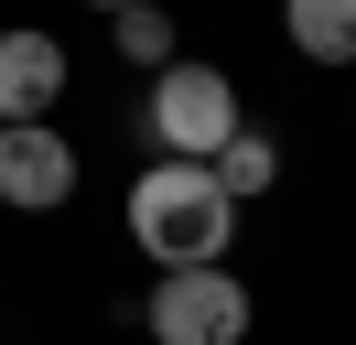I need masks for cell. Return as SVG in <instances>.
I'll return each instance as SVG.
<instances>
[{"instance_id": "obj_1", "label": "cell", "mask_w": 356, "mask_h": 345, "mask_svg": "<svg viewBox=\"0 0 356 345\" xmlns=\"http://www.w3.org/2000/svg\"><path fill=\"white\" fill-rule=\"evenodd\" d=\"M130 237L162 270H205L238 237V205H227V184L205 162H152V172H130Z\"/></svg>"}, {"instance_id": "obj_9", "label": "cell", "mask_w": 356, "mask_h": 345, "mask_svg": "<svg viewBox=\"0 0 356 345\" xmlns=\"http://www.w3.org/2000/svg\"><path fill=\"white\" fill-rule=\"evenodd\" d=\"M87 11H130V0H87Z\"/></svg>"}, {"instance_id": "obj_5", "label": "cell", "mask_w": 356, "mask_h": 345, "mask_svg": "<svg viewBox=\"0 0 356 345\" xmlns=\"http://www.w3.org/2000/svg\"><path fill=\"white\" fill-rule=\"evenodd\" d=\"M65 86H76V65H65V43H54V33H33V22H11V33H0V129L54 119V108H65Z\"/></svg>"}, {"instance_id": "obj_6", "label": "cell", "mask_w": 356, "mask_h": 345, "mask_svg": "<svg viewBox=\"0 0 356 345\" xmlns=\"http://www.w3.org/2000/svg\"><path fill=\"white\" fill-rule=\"evenodd\" d=\"M281 43L302 65H356V0H281Z\"/></svg>"}, {"instance_id": "obj_4", "label": "cell", "mask_w": 356, "mask_h": 345, "mask_svg": "<svg viewBox=\"0 0 356 345\" xmlns=\"http://www.w3.org/2000/svg\"><path fill=\"white\" fill-rule=\"evenodd\" d=\"M76 141L54 119H22V129H0V205L11 216H54V205H76Z\"/></svg>"}, {"instance_id": "obj_3", "label": "cell", "mask_w": 356, "mask_h": 345, "mask_svg": "<svg viewBox=\"0 0 356 345\" xmlns=\"http://www.w3.org/2000/svg\"><path fill=\"white\" fill-rule=\"evenodd\" d=\"M140 323H152V345H248L259 302H248V280L227 259H205V270H162L152 302H140Z\"/></svg>"}, {"instance_id": "obj_2", "label": "cell", "mask_w": 356, "mask_h": 345, "mask_svg": "<svg viewBox=\"0 0 356 345\" xmlns=\"http://www.w3.org/2000/svg\"><path fill=\"white\" fill-rule=\"evenodd\" d=\"M140 141H152V162H216L238 141V76L173 54L152 76V97H140Z\"/></svg>"}, {"instance_id": "obj_7", "label": "cell", "mask_w": 356, "mask_h": 345, "mask_svg": "<svg viewBox=\"0 0 356 345\" xmlns=\"http://www.w3.org/2000/svg\"><path fill=\"white\" fill-rule=\"evenodd\" d=\"M205 172H216V184H227V205H259V194L281 184V141L238 119V141H227V151H216V162H205Z\"/></svg>"}, {"instance_id": "obj_8", "label": "cell", "mask_w": 356, "mask_h": 345, "mask_svg": "<svg viewBox=\"0 0 356 345\" xmlns=\"http://www.w3.org/2000/svg\"><path fill=\"white\" fill-rule=\"evenodd\" d=\"M108 43H119V65H140V76H162V65L184 54V43H173V11H162V0H130V11H108Z\"/></svg>"}]
</instances>
